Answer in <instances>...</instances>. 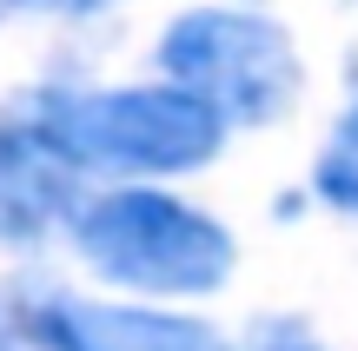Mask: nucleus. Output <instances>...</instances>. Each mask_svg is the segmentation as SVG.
Returning a JSON list of instances; mask_svg holds the SVG:
<instances>
[{
  "label": "nucleus",
  "instance_id": "nucleus-1",
  "mask_svg": "<svg viewBox=\"0 0 358 351\" xmlns=\"http://www.w3.org/2000/svg\"><path fill=\"white\" fill-rule=\"evenodd\" d=\"M20 119L66 159L93 172H192L219 153L226 119L186 87H47L20 100Z\"/></svg>",
  "mask_w": 358,
  "mask_h": 351
},
{
  "label": "nucleus",
  "instance_id": "nucleus-2",
  "mask_svg": "<svg viewBox=\"0 0 358 351\" xmlns=\"http://www.w3.org/2000/svg\"><path fill=\"white\" fill-rule=\"evenodd\" d=\"M73 252L100 278L153 299H199L232 278V232L213 212L153 186H120L73 206Z\"/></svg>",
  "mask_w": 358,
  "mask_h": 351
},
{
  "label": "nucleus",
  "instance_id": "nucleus-3",
  "mask_svg": "<svg viewBox=\"0 0 358 351\" xmlns=\"http://www.w3.org/2000/svg\"><path fill=\"white\" fill-rule=\"evenodd\" d=\"M173 87L206 100L226 126H272L299 100V47L279 20L245 7H192L159 33Z\"/></svg>",
  "mask_w": 358,
  "mask_h": 351
},
{
  "label": "nucleus",
  "instance_id": "nucleus-4",
  "mask_svg": "<svg viewBox=\"0 0 358 351\" xmlns=\"http://www.w3.org/2000/svg\"><path fill=\"white\" fill-rule=\"evenodd\" d=\"M34 351H232L213 325L146 305H87V299H34L20 305Z\"/></svg>",
  "mask_w": 358,
  "mask_h": 351
},
{
  "label": "nucleus",
  "instance_id": "nucleus-5",
  "mask_svg": "<svg viewBox=\"0 0 358 351\" xmlns=\"http://www.w3.org/2000/svg\"><path fill=\"white\" fill-rule=\"evenodd\" d=\"M60 219H73V166L20 113H7L0 119V239L34 246Z\"/></svg>",
  "mask_w": 358,
  "mask_h": 351
},
{
  "label": "nucleus",
  "instance_id": "nucleus-6",
  "mask_svg": "<svg viewBox=\"0 0 358 351\" xmlns=\"http://www.w3.org/2000/svg\"><path fill=\"white\" fill-rule=\"evenodd\" d=\"M312 193H319L325 206H338V212L358 219V100L338 113L332 140H325L319 166H312Z\"/></svg>",
  "mask_w": 358,
  "mask_h": 351
},
{
  "label": "nucleus",
  "instance_id": "nucleus-7",
  "mask_svg": "<svg viewBox=\"0 0 358 351\" xmlns=\"http://www.w3.org/2000/svg\"><path fill=\"white\" fill-rule=\"evenodd\" d=\"M252 351H325V345L312 338V331H299V325H285V318H279V325H266L252 338Z\"/></svg>",
  "mask_w": 358,
  "mask_h": 351
},
{
  "label": "nucleus",
  "instance_id": "nucleus-8",
  "mask_svg": "<svg viewBox=\"0 0 358 351\" xmlns=\"http://www.w3.org/2000/svg\"><path fill=\"white\" fill-rule=\"evenodd\" d=\"M0 351H34V338H27V318H20V312H0Z\"/></svg>",
  "mask_w": 358,
  "mask_h": 351
},
{
  "label": "nucleus",
  "instance_id": "nucleus-9",
  "mask_svg": "<svg viewBox=\"0 0 358 351\" xmlns=\"http://www.w3.org/2000/svg\"><path fill=\"white\" fill-rule=\"evenodd\" d=\"M53 13H100V7H113V0H47Z\"/></svg>",
  "mask_w": 358,
  "mask_h": 351
},
{
  "label": "nucleus",
  "instance_id": "nucleus-10",
  "mask_svg": "<svg viewBox=\"0 0 358 351\" xmlns=\"http://www.w3.org/2000/svg\"><path fill=\"white\" fill-rule=\"evenodd\" d=\"M13 7H27V0H0V20H7V13H13Z\"/></svg>",
  "mask_w": 358,
  "mask_h": 351
}]
</instances>
